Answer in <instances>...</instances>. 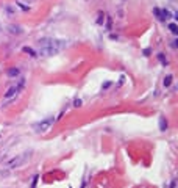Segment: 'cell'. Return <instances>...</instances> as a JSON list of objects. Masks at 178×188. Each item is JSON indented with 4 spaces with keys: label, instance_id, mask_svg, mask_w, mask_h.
<instances>
[{
    "label": "cell",
    "instance_id": "cell-1",
    "mask_svg": "<svg viewBox=\"0 0 178 188\" xmlns=\"http://www.w3.org/2000/svg\"><path fill=\"white\" fill-rule=\"evenodd\" d=\"M39 44H41L39 55H42V57H53V55H56L61 49H64L66 42L64 41H58V39L45 38V39L39 41Z\"/></svg>",
    "mask_w": 178,
    "mask_h": 188
},
{
    "label": "cell",
    "instance_id": "cell-2",
    "mask_svg": "<svg viewBox=\"0 0 178 188\" xmlns=\"http://www.w3.org/2000/svg\"><path fill=\"white\" fill-rule=\"evenodd\" d=\"M52 125H53V118H47V119H42L41 122H36L35 125H33V130H35L36 133H44V132H47Z\"/></svg>",
    "mask_w": 178,
    "mask_h": 188
},
{
    "label": "cell",
    "instance_id": "cell-3",
    "mask_svg": "<svg viewBox=\"0 0 178 188\" xmlns=\"http://www.w3.org/2000/svg\"><path fill=\"white\" fill-rule=\"evenodd\" d=\"M153 13H155V16H156V19L158 20H169V19H172V13L170 10H167V8H164V10H159V8H153Z\"/></svg>",
    "mask_w": 178,
    "mask_h": 188
},
{
    "label": "cell",
    "instance_id": "cell-4",
    "mask_svg": "<svg viewBox=\"0 0 178 188\" xmlns=\"http://www.w3.org/2000/svg\"><path fill=\"white\" fill-rule=\"evenodd\" d=\"M27 155H28V154H24V155H19V157H16V158H13V160L10 161V163H8V166H10L11 169L19 168L20 165H24L25 161L28 160V157H27Z\"/></svg>",
    "mask_w": 178,
    "mask_h": 188
},
{
    "label": "cell",
    "instance_id": "cell-5",
    "mask_svg": "<svg viewBox=\"0 0 178 188\" xmlns=\"http://www.w3.org/2000/svg\"><path fill=\"white\" fill-rule=\"evenodd\" d=\"M20 91V88L19 86H11L10 89L6 91V94H5V99H10V97H14L16 94H17Z\"/></svg>",
    "mask_w": 178,
    "mask_h": 188
},
{
    "label": "cell",
    "instance_id": "cell-6",
    "mask_svg": "<svg viewBox=\"0 0 178 188\" xmlns=\"http://www.w3.org/2000/svg\"><path fill=\"white\" fill-rule=\"evenodd\" d=\"M172 80H173V75L172 74H169L164 77V80H163V85H164V88H169L172 85Z\"/></svg>",
    "mask_w": 178,
    "mask_h": 188
},
{
    "label": "cell",
    "instance_id": "cell-7",
    "mask_svg": "<svg viewBox=\"0 0 178 188\" xmlns=\"http://www.w3.org/2000/svg\"><path fill=\"white\" fill-rule=\"evenodd\" d=\"M167 27H169V30H170L172 35H178V25H177L175 22H170V24L167 25Z\"/></svg>",
    "mask_w": 178,
    "mask_h": 188
},
{
    "label": "cell",
    "instance_id": "cell-8",
    "mask_svg": "<svg viewBox=\"0 0 178 188\" xmlns=\"http://www.w3.org/2000/svg\"><path fill=\"white\" fill-rule=\"evenodd\" d=\"M6 74H8V77H17V75L20 74V71L17 69V67H11V69L8 71Z\"/></svg>",
    "mask_w": 178,
    "mask_h": 188
},
{
    "label": "cell",
    "instance_id": "cell-9",
    "mask_svg": "<svg viewBox=\"0 0 178 188\" xmlns=\"http://www.w3.org/2000/svg\"><path fill=\"white\" fill-rule=\"evenodd\" d=\"M105 19H106V16H105L103 14V13H99V16H97V24H99V25H103V22H105Z\"/></svg>",
    "mask_w": 178,
    "mask_h": 188
},
{
    "label": "cell",
    "instance_id": "cell-10",
    "mask_svg": "<svg viewBox=\"0 0 178 188\" xmlns=\"http://www.w3.org/2000/svg\"><path fill=\"white\" fill-rule=\"evenodd\" d=\"M10 30H11V33H14V35H20V27H14V25H10Z\"/></svg>",
    "mask_w": 178,
    "mask_h": 188
},
{
    "label": "cell",
    "instance_id": "cell-11",
    "mask_svg": "<svg viewBox=\"0 0 178 188\" xmlns=\"http://www.w3.org/2000/svg\"><path fill=\"white\" fill-rule=\"evenodd\" d=\"M24 52H27V53H30L31 57H38V53L35 52L33 49H30V47H24Z\"/></svg>",
    "mask_w": 178,
    "mask_h": 188
},
{
    "label": "cell",
    "instance_id": "cell-12",
    "mask_svg": "<svg viewBox=\"0 0 178 188\" xmlns=\"http://www.w3.org/2000/svg\"><path fill=\"white\" fill-rule=\"evenodd\" d=\"M158 60L161 61V64H164V66L167 64V60H166V57H164L163 53H159V55H158Z\"/></svg>",
    "mask_w": 178,
    "mask_h": 188
},
{
    "label": "cell",
    "instance_id": "cell-13",
    "mask_svg": "<svg viewBox=\"0 0 178 188\" xmlns=\"http://www.w3.org/2000/svg\"><path fill=\"white\" fill-rule=\"evenodd\" d=\"M106 30H111V25H113V19L111 17H106Z\"/></svg>",
    "mask_w": 178,
    "mask_h": 188
},
{
    "label": "cell",
    "instance_id": "cell-14",
    "mask_svg": "<svg viewBox=\"0 0 178 188\" xmlns=\"http://www.w3.org/2000/svg\"><path fill=\"white\" fill-rule=\"evenodd\" d=\"M167 129V122H164V118L161 116V130H166Z\"/></svg>",
    "mask_w": 178,
    "mask_h": 188
},
{
    "label": "cell",
    "instance_id": "cell-15",
    "mask_svg": "<svg viewBox=\"0 0 178 188\" xmlns=\"http://www.w3.org/2000/svg\"><path fill=\"white\" fill-rule=\"evenodd\" d=\"M38 179H39L38 176H35V177H33V182H31V188H36V182H38Z\"/></svg>",
    "mask_w": 178,
    "mask_h": 188
},
{
    "label": "cell",
    "instance_id": "cell-16",
    "mask_svg": "<svg viewBox=\"0 0 178 188\" xmlns=\"http://www.w3.org/2000/svg\"><path fill=\"white\" fill-rule=\"evenodd\" d=\"M80 105H81V100H80V99H75V100H74V107H80Z\"/></svg>",
    "mask_w": 178,
    "mask_h": 188
},
{
    "label": "cell",
    "instance_id": "cell-17",
    "mask_svg": "<svg viewBox=\"0 0 178 188\" xmlns=\"http://www.w3.org/2000/svg\"><path fill=\"white\" fill-rule=\"evenodd\" d=\"M144 55H145V57H148V55H150V49H145V50H144Z\"/></svg>",
    "mask_w": 178,
    "mask_h": 188
},
{
    "label": "cell",
    "instance_id": "cell-18",
    "mask_svg": "<svg viewBox=\"0 0 178 188\" xmlns=\"http://www.w3.org/2000/svg\"><path fill=\"white\" fill-rule=\"evenodd\" d=\"M170 46H172V49H177V41H172Z\"/></svg>",
    "mask_w": 178,
    "mask_h": 188
}]
</instances>
